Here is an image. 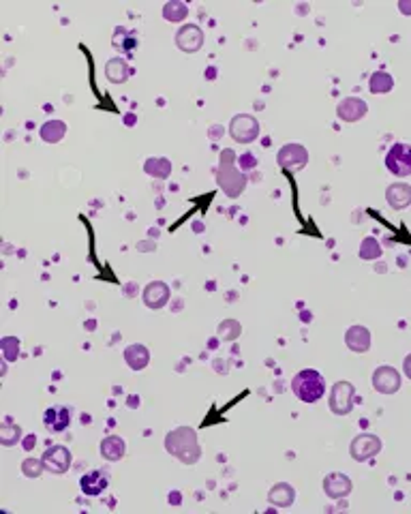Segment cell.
Masks as SVG:
<instances>
[{
    "label": "cell",
    "mask_w": 411,
    "mask_h": 514,
    "mask_svg": "<svg viewBox=\"0 0 411 514\" xmlns=\"http://www.w3.org/2000/svg\"><path fill=\"white\" fill-rule=\"evenodd\" d=\"M401 375L399 371L395 369V366H379V369H375V373H373V388H375L379 394H395L399 392L401 388Z\"/></svg>",
    "instance_id": "9"
},
{
    "label": "cell",
    "mask_w": 411,
    "mask_h": 514,
    "mask_svg": "<svg viewBox=\"0 0 411 514\" xmlns=\"http://www.w3.org/2000/svg\"><path fill=\"white\" fill-rule=\"evenodd\" d=\"M165 450L176 456L180 463L193 465L199 461L201 448L197 442V433L191 427H178L165 435Z\"/></svg>",
    "instance_id": "1"
},
{
    "label": "cell",
    "mask_w": 411,
    "mask_h": 514,
    "mask_svg": "<svg viewBox=\"0 0 411 514\" xmlns=\"http://www.w3.org/2000/svg\"><path fill=\"white\" fill-rule=\"evenodd\" d=\"M144 172L148 176H153V178L165 180V178H170V174H172V161L165 159V157H151V159H146V163H144Z\"/></svg>",
    "instance_id": "24"
},
{
    "label": "cell",
    "mask_w": 411,
    "mask_h": 514,
    "mask_svg": "<svg viewBox=\"0 0 411 514\" xmlns=\"http://www.w3.org/2000/svg\"><path fill=\"white\" fill-rule=\"evenodd\" d=\"M111 43H114L116 49L124 52V54H131L137 45H140V39H137V32L135 30H129L124 26H118L114 30V39H111Z\"/></svg>",
    "instance_id": "23"
},
{
    "label": "cell",
    "mask_w": 411,
    "mask_h": 514,
    "mask_svg": "<svg viewBox=\"0 0 411 514\" xmlns=\"http://www.w3.org/2000/svg\"><path fill=\"white\" fill-rule=\"evenodd\" d=\"M353 401H356V388L349 381H336L330 390V412L336 416H347L353 410Z\"/></svg>",
    "instance_id": "4"
},
{
    "label": "cell",
    "mask_w": 411,
    "mask_h": 514,
    "mask_svg": "<svg viewBox=\"0 0 411 514\" xmlns=\"http://www.w3.org/2000/svg\"><path fill=\"white\" fill-rule=\"evenodd\" d=\"M403 371H405V377L411 379V354L403 360Z\"/></svg>",
    "instance_id": "37"
},
{
    "label": "cell",
    "mask_w": 411,
    "mask_h": 514,
    "mask_svg": "<svg viewBox=\"0 0 411 514\" xmlns=\"http://www.w3.org/2000/svg\"><path fill=\"white\" fill-rule=\"evenodd\" d=\"M71 420H73V412L71 407H65V405L47 407L43 414V425L49 433H63L65 429H69Z\"/></svg>",
    "instance_id": "13"
},
{
    "label": "cell",
    "mask_w": 411,
    "mask_h": 514,
    "mask_svg": "<svg viewBox=\"0 0 411 514\" xmlns=\"http://www.w3.org/2000/svg\"><path fill=\"white\" fill-rule=\"evenodd\" d=\"M216 185L232 199L240 197L247 189V174L236 168V153L232 148H225L221 153L219 170H216Z\"/></svg>",
    "instance_id": "2"
},
{
    "label": "cell",
    "mask_w": 411,
    "mask_h": 514,
    "mask_svg": "<svg viewBox=\"0 0 411 514\" xmlns=\"http://www.w3.org/2000/svg\"><path fill=\"white\" fill-rule=\"evenodd\" d=\"M368 105L360 97H345L339 105H336V116L343 122H358L366 116Z\"/></svg>",
    "instance_id": "12"
},
{
    "label": "cell",
    "mask_w": 411,
    "mask_h": 514,
    "mask_svg": "<svg viewBox=\"0 0 411 514\" xmlns=\"http://www.w3.org/2000/svg\"><path fill=\"white\" fill-rule=\"evenodd\" d=\"M41 461H43V465H45L47 471H52V473H65V471H69V467H71L73 456H71V452H69L67 446L54 444L52 448H47V450L43 452Z\"/></svg>",
    "instance_id": "10"
},
{
    "label": "cell",
    "mask_w": 411,
    "mask_h": 514,
    "mask_svg": "<svg viewBox=\"0 0 411 514\" xmlns=\"http://www.w3.org/2000/svg\"><path fill=\"white\" fill-rule=\"evenodd\" d=\"M39 135H41V139L45 142V144H58L65 135H67V124L63 122V120H47L43 126H41V131H39Z\"/></svg>",
    "instance_id": "25"
},
{
    "label": "cell",
    "mask_w": 411,
    "mask_h": 514,
    "mask_svg": "<svg viewBox=\"0 0 411 514\" xmlns=\"http://www.w3.org/2000/svg\"><path fill=\"white\" fill-rule=\"evenodd\" d=\"M0 350H3V356L7 362H13L20 356V339L17 337H5L0 341Z\"/></svg>",
    "instance_id": "31"
},
{
    "label": "cell",
    "mask_w": 411,
    "mask_h": 514,
    "mask_svg": "<svg viewBox=\"0 0 411 514\" xmlns=\"http://www.w3.org/2000/svg\"><path fill=\"white\" fill-rule=\"evenodd\" d=\"M129 405H131V407H137V405H140V396H131V399H129Z\"/></svg>",
    "instance_id": "39"
},
{
    "label": "cell",
    "mask_w": 411,
    "mask_h": 514,
    "mask_svg": "<svg viewBox=\"0 0 411 514\" xmlns=\"http://www.w3.org/2000/svg\"><path fill=\"white\" fill-rule=\"evenodd\" d=\"M353 484L349 480L347 473H341V471H332L328 473L324 478V491L330 500H343L347 498V495L351 493Z\"/></svg>",
    "instance_id": "15"
},
{
    "label": "cell",
    "mask_w": 411,
    "mask_h": 514,
    "mask_svg": "<svg viewBox=\"0 0 411 514\" xmlns=\"http://www.w3.org/2000/svg\"><path fill=\"white\" fill-rule=\"evenodd\" d=\"M126 454V444L124 439L118 435H107L103 442H101V456L109 463H116Z\"/></svg>",
    "instance_id": "20"
},
{
    "label": "cell",
    "mask_w": 411,
    "mask_h": 514,
    "mask_svg": "<svg viewBox=\"0 0 411 514\" xmlns=\"http://www.w3.org/2000/svg\"><path fill=\"white\" fill-rule=\"evenodd\" d=\"M34 444H36V437H34V435L24 437V442H22V446H24L26 450H32V448H34Z\"/></svg>",
    "instance_id": "35"
},
{
    "label": "cell",
    "mask_w": 411,
    "mask_h": 514,
    "mask_svg": "<svg viewBox=\"0 0 411 514\" xmlns=\"http://www.w3.org/2000/svg\"><path fill=\"white\" fill-rule=\"evenodd\" d=\"M238 163H240V170H242V172H249V170L257 168V159H255V155H253V153H245V155H240Z\"/></svg>",
    "instance_id": "33"
},
{
    "label": "cell",
    "mask_w": 411,
    "mask_h": 514,
    "mask_svg": "<svg viewBox=\"0 0 411 514\" xmlns=\"http://www.w3.org/2000/svg\"><path fill=\"white\" fill-rule=\"evenodd\" d=\"M176 45L184 52V54H195L201 49L203 45V30L197 24H184L178 32H176Z\"/></svg>",
    "instance_id": "11"
},
{
    "label": "cell",
    "mask_w": 411,
    "mask_h": 514,
    "mask_svg": "<svg viewBox=\"0 0 411 514\" xmlns=\"http://www.w3.org/2000/svg\"><path fill=\"white\" fill-rule=\"evenodd\" d=\"M358 255H360V260H364V262L379 260V257H381V245H379L377 238H373V236L364 238L362 245H360Z\"/></svg>",
    "instance_id": "29"
},
{
    "label": "cell",
    "mask_w": 411,
    "mask_h": 514,
    "mask_svg": "<svg viewBox=\"0 0 411 514\" xmlns=\"http://www.w3.org/2000/svg\"><path fill=\"white\" fill-rule=\"evenodd\" d=\"M124 360L133 371H144L146 366L151 364V352H148V347L142 343L129 345L124 350Z\"/></svg>",
    "instance_id": "19"
},
{
    "label": "cell",
    "mask_w": 411,
    "mask_h": 514,
    "mask_svg": "<svg viewBox=\"0 0 411 514\" xmlns=\"http://www.w3.org/2000/svg\"><path fill=\"white\" fill-rule=\"evenodd\" d=\"M368 88H370L373 95H386L395 88V78L386 71H375L368 80Z\"/></svg>",
    "instance_id": "26"
},
{
    "label": "cell",
    "mask_w": 411,
    "mask_h": 514,
    "mask_svg": "<svg viewBox=\"0 0 411 514\" xmlns=\"http://www.w3.org/2000/svg\"><path fill=\"white\" fill-rule=\"evenodd\" d=\"M386 201L392 210H405L411 206V187L405 182H395L386 189Z\"/></svg>",
    "instance_id": "18"
},
{
    "label": "cell",
    "mask_w": 411,
    "mask_h": 514,
    "mask_svg": "<svg viewBox=\"0 0 411 514\" xmlns=\"http://www.w3.org/2000/svg\"><path fill=\"white\" fill-rule=\"evenodd\" d=\"M276 163L281 165L283 170L289 172H300L307 168L309 163V150L302 144H285L276 155Z\"/></svg>",
    "instance_id": "7"
},
{
    "label": "cell",
    "mask_w": 411,
    "mask_h": 514,
    "mask_svg": "<svg viewBox=\"0 0 411 514\" xmlns=\"http://www.w3.org/2000/svg\"><path fill=\"white\" fill-rule=\"evenodd\" d=\"M214 371L216 373H223V375H227L230 373V362L225 360V358H214Z\"/></svg>",
    "instance_id": "34"
},
{
    "label": "cell",
    "mask_w": 411,
    "mask_h": 514,
    "mask_svg": "<svg viewBox=\"0 0 411 514\" xmlns=\"http://www.w3.org/2000/svg\"><path fill=\"white\" fill-rule=\"evenodd\" d=\"M170 296H172L170 285L163 283V281H153V283H148V285L144 287V293H142L144 304H146L148 309H153V311L163 309V306L167 304V300H170Z\"/></svg>",
    "instance_id": "14"
},
{
    "label": "cell",
    "mask_w": 411,
    "mask_h": 514,
    "mask_svg": "<svg viewBox=\"0 0 411 514\" xmlns=\"http://www.w3.org/2000/svg\"><path fill=\"white\" fill-rule=\"evenodd\" d=\"M167 502H170V504H174V506H178L182 500H180V493L178 491H174V493H170V500H167Z\"/></svg>",
    "instance_id": "38"
},
{
    "label": "cell",
    "mask_w": 411,
    "mask_h": 514,
    "mask_svg": "<svg viewBox=\"0 0 411 514\" xmlns=\"http://www.w3.org/2000/svg\"><path fill=\"white\" fill-rule=\"evenodd\" d=\"M386 168L392 176L407 178L411 176V146L395 144L386 155Z\"/></svg>",
    "instance_id": "5"
},
{
    "label": "cell",
    "mask_w": 411,
    "mask_h": 514,
    "mask_svg": "<svg viewBox=\"0 0 411 514\" xmlns=\"http://www.w3.org/2000/svg\"><path fill=\"white\" fill-rule=\"evenodd\" d=\"M291 390L302 403H317L326 394V379L320 371L304 369L291 379Z\"/></svg>",
    "instance_id": "3"
},
{
    "label": "cell",
    "mask_w": 411,
    "mask_h": 514,
    "mask_svg": "<svg viewBox=\"0 0 411 514\" xmlns=\"http://www.w3.org/2000/svg\"><path fill=\"white\" fill-rule=\"evenodd\" d=\"M186 15H189V7L180 3V0H170V3L163 7V17L167 22H174V24L182 22Z\"/></svg>",
    "instance_id": "28"
},
{
    "label": "cell",
    "mask_w": 411,
    "mask_h": 514,
    "mask_svg": "<svg viewBox=\"0 0 411 514\" xmlns=\"http://www.w3.org/2000/svg\"><path fill=\"white\" fill-rule=\"evenodd\" d=\"M20 439H22L20 425H15L11 418H5L3 425H0V444L11 448V446H15L17 442H20Z\"/></svg>",
    "instance_id": "27"
},
{
    "label": "cell",
    "mask_w": 411,
    "mask_h": 514,
    "mask_svg": "<svg viewBox=\"0 0 411 514\" xmlns=\"http://www.w3.org/2000/svg\"><path fill=\"white\" fill-rule=\"evenodd\" d=\"M230 135L238 144H251L259 137V122L251 114H238L230 122Z\"/></svg>",
    "instance_id": "6"
},
{
    "label": "cell",
    "mask_w": 411,
    "mask_h": 514,
    "mask_svg": "<svg viewBox=\"0 0 411 514\" xmlns=\"http://www.w3.org/2000/svg\"><path fill=\"white\" fill-rule=\"evenodd\" d=\"M242 335V326L236 320H223L216 328V339L221 341H236Z\"/></svg>",
    "instance_id": "30"
},
{
    "label": "cell",
    "mask_w": 411,
    "mask_h": 514,
    "mask_svg": "<svg viewBox=\"0 0 411 514\" xmlns=\"http://www.w3.org/2000/svg\"><path fill=\"white\" fill-rule=\"evenodd\" d=\"M379 452H381V439L377 435H373V433L358 435L351 442V446H349L351 458H353V461H358V463L368 461V458H373V456L379 454Z\"/></svg>",
    "instance_id": "8"
},
{
    "label": "cell",
    "mask_w": 411,
    "mask_h": 514,
    "mask_svg": "<svg viewBox=\"0 0 411 514\" xmlns=\"http://www.w3.org/2000/svg\"><path fill=\"white\" fill-rule=\"evenodd\" d=\"M345 343H347L349 350L356 352V354L368 352L370 350V333H368V328L360 326V324L351 326L347 333H345Z\"/></svg>",
    "instance_id": "17"
},
{
    "label": "cell",
    "mask_w": 411,
    "mask_h": 514,
    "mask_svg": "<svg viewBox=\"0 0 411 514\" xmlns=\"http://www.w3.org/2000/svg\"><path fill=\"white\" fill-rule=\"evenodd\" d=\"M399 11L405 13V15H411V3H409V0H401V3H399Z\"/></svg>",
    "instance_id": "36"
},
{
    "label": "cell",
    "mask_w": 411,
    "mask_h": 514,
    "mask_svg": "<svg viewBox=\"0 0 411 514\" xmlns=\"http://www.w3.org/2000/svg\"><path fill=\"white\" fill-rule=\"evenodd\" d=\"M268 502L276 508H289L296 502V489L287 482H278L270 489Z\"/></svg>",
    "instance_id": "21"
},
{
    "label": "cell",
    "mask_w": 411,
    "mask_h": 514,
    "mask_svg": "<svg viewBox=\"0 0 411 514\" xmlns=\"http://www.w3.org/2000/svg\"><path fill=\"white\" fill-rule=\"evenodd\" d=\"M107 487H109V476L101 469L88 471L80 480V489L84 495H88V498H97V495H101Z\"/></svg>",
    "instance_id": "16"
},
{
    "label": "cell",
    "mask_w": 411,
    "mask_h": 514,
    "mask_svg": "<svg viewBox=\"0 0 411 514\" xmlns=\"http://www.w3.org/2000/svg\"><path fill=\"white\" fill-rule=\"evenodd\" d=\"M131 76V69L126 65L124 58L116 56V58H109L107 65H105V78L111 82V84H124Z\"/></svg>",
    "instance_id": "22"
},
{
    "label": "cell",
    "mask_w": 411,
    "mask_h": 514,
    "mask_svg": "<svg viewBox=\"0 0 411 514\" xmlns=\"http://www.w3.org/2000/svg\"><path fill=\"white\" fill-rule=\"evenodd\" d=\"M45 465L41 458H26V461L22 463V473L26 476V478H39V476L43 473Z\"/></svg>",
    "instance_id": "32"
}]
</instances>
